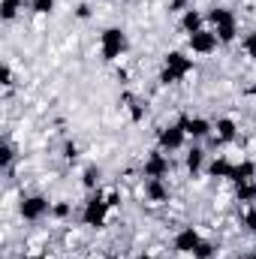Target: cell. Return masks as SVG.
Instances as JSON below:
<instances>
[{
    "mask_svg": "<svg viewBox=\"0 0 256 259\" xmlns=\"http://www.w3.org/2000/svg\"><path fill=\"white\" fill-rule=\"evenodd\" d=\"M208 21H211V30L217 33L220 42H232V39H235V33H238V18H235V12H229L226 6H214V9L208 12Z\"/></svg>",
    "mask_w": 256,
    "mask_h": 259,
    "instance_id": "obj_1",
    "label": "cell"
},
{
    "mask_svg": "<svg viewBox=\"0 0 256 259\" xmlns=\"http://www.w3.org/2000/svg\"><path fill=\"white\" fill-rule=\"evenodd\" d=\"M190 72H193V58H187L184 52H169L166 64H163V72H160V81L163 84H178Z\"/></svg>",
    "mask_w": 256,
    "mask_h": 259,
    "instance_id": "obj_2",
    "label": "cell"
},
{
    "mask_svg": "<svg viewBox=\"0 0 256 259\" xmlns=\"http://www.w3.org/2000/svg\"><path fill=\"white\" fill-rule=\"evenodd\" d=\"M127 52V33L121 30V27H106L103 33H100V55H103V61H118L121 55Z\"/></svg>",
    "mask_w": 256,
    "mask_h": 259,
    "instance_id": "obj_3",
    "label": "cell"
},
{
    "mask_svg": "<svg viewBox=\"0 0 256 259\" xmlns=\"http://www.w3.org/2000/svg\"><path fill=\"white\" fill-rule=\"evenodd\" d=\"M106 217H109V205H106V199H103L100 187H97V193L91 196L84 202V208H81V223L91 226V229H103L106 226Z\"/></svg>",
    "mask_w": 256,
    "mask_h": 259,
    "instance_id": "obj_4",
    "label": "cell"
},
{
    "mask_svg": "<svg viewBox=\"0 0 256 259\" xmlns=\"http://www.w3.org/2000/svg\"><path fill=\"white\" fill-rule=\"evenodd\" d=\"M18 214H21L24 220L36 223V220H42L46 214H52V202H49L46 196H24L21 205H18Z\"/></svg>",
    "mask_w": 256,
    "mask_h": 259,
    "instance_id": "obj_5",
    "label": "cell"
},
{
    "mask_svg": "<svg viewBox=\"0 0 256 259\" xmlns=\"http://www.w3.org/2000/svg\"><path fill=\"white\" fill-rule=\"evenodd\" d=\"M187 46H190V52H196V55H211V52H217L220 39H217V33H214V30L202 27V30H196V33L187 36Z\"/></svg>",
    "mask_w": 256,
    "mask_h": 259,
    "instance_id": "obj_6",
    "label": "cell"
},
{
    "mask_svg": "<svg viewBox=\"0 0 256 259\" xmlns=\"http://www.w3.org/2000/svg\"><path fill=\"white\" fill-rule=\"evenodd\" d=\"M184 139H187V133L181 130V124L163 127L160 133H157V145H160V151H166V154H172V151L184 148Z\"/></svg>",
    "mask_w": 256,
    "mask_h": 259,
    "instance_id": "obj_7",
    "label": "cell"
},
{
    "mask_svg": "<svg viewBox=\"0 0 256 259\" xmlns=\"http://www.w3.org/2000/svg\"><path fill=\"white\" fill-rule=\"evenodd\" d=\"M169 169H172V160L166 157V151H154L142 166L145 178H163V175H169Z\"/></svg>",
    "mask_w": 256,
    "mask_h": 259,
    "instance_id": "obj_8",
    "label": "cell"
},
{
    "mask_svg": "<svg viewBox=\"0 0 256 259\" xmlns=\"http://www.w3.org/2000/svg\"><path fill=\"white\" fill-rule=\"evenodd\" d=\"M178 124H181V130H184L190 139H205V136H211V130H214L211 121H205V118H187V115H181Z\"/></svg>",
    "mask_w": 256,
    "mask_h": 259,
    "instance_id": "obj_9",
    "label": "cell"
},
{
    "mask_svg": "<svg viewBox=\"0 0 256 259\" xmlns=\"http://www.w3.org/2000/svg\"><path fill=\"white\" fill-rule=\"evenodd\" d=\"M199 244H202V235H199L193 226H184V229L175 235V250H178V253H193Z\"/></svg>",
    "mask_w": 256,
    "mask_h": 259,
    "instance_id": "obj_10",
    "label": "cell"
},
{
    "mask_svg": "<svg viewBox=\"0 0 256 259\" xmlns=\"http://www.w3.org/2000/svg\"><path fill=\"white\" fill-rule=\"evenodd\" d=\"M235 136H238V127H235L232 118H217V121H214V142L226 145V142H232Z\"/></svg>",
    "mask_w": 256,
    "mask_h": 259,
    "instance_id": "obj_11",
    "label": "cell"
},
{
    "mask_svg": "<svg viewBox=\"0 0 256 259\" xmlns=\"http://www.w3.org/2000/svg\"><path fill=\"white\" fill-rule=\"evenodd\" d=\"M145 196H148L151 202L163 205V202H169V187L163 184V178H148V181H145Z\"/></svg>",
    "mask_w": 256,
    "mask_h": 259,
    "instance_id": "obj_12",
    "label": "cell"
},
{
    "mask_svg": "<svg viewBox=\"0 0 256 259\" xmlns=\"http://www.w3.org/2000/svg\"><path fill=\"white\" fill-rule=\"evenodd\" d=\"M205 18H208V15H202L199 9H193V6H190V9L181 15V30L190 36V33H196V30H202V27H205Z\"/></svg>",
    "mask_w": 256,
    "mask_h": 259,
    "instance_id": "obj_13",
    "label": "cell"
},
{
    "mask_svg": "<svg viewBox=\"0 0 256 259\" xmlns=\"http://www.w3.org/2000/svg\"><path fill=\"white\" fill-rule=\"evenodd\" d=\"M253 178H256V163L253 160H241V163H235V169H232V184L253 181Z\"/></svg>",
    "mask_w": 256,
    "mask_h": 259,
    "instance_id": "obj_14",
    "label": "cell"
},
{
    "mask_svg": "<svg viewBox=\"0 0 256 259\" xmlns=\"http://www.w3.org/2000/svg\"><path fill=\"white\" fill-rule=\"evenodd\" d=\"M232 169H235V163H229L226 157H217V160H211L208 175H211V178H229V181H232Z\"/></svg>",
    "mask_w": 256,
    "mask_h": 259,
    "instance_id": "obj_15",
    "label": "cell"
},
{
    "mask_svg": "<svg viewBox=\"0 0 256 259\" xmlns=\"http://www.w3.org/2000/svg\"><path fill=\"white\" fill-rule=\"evenodd\" d=\"M235 199H238L241 205H253L256 202V178L253 181H241V184H235Z\"/></svg>",
    "mask_w": 256,
    "mask_h": 259,
    "instance_id": "obj_16",
    "label": "cell"
},
{
    "mask_svg": "<svg viewBox=\"0 0 256 259\" xmlns=\"http://www.w3.org/2000/svg\"><path fill=\"white\" fill-rule=\"evenodd\" d=\"M21 9H24V0H3L0 3V18L3 21H15Z\"/></svg>",
    "mask_w": 256,
    "mask_h": 259,
    "instance_id": "obj_17",
    "label": "cell"
},
{
    "mask_svg": "<svg viewBox=\"0 0 256 259\" xmlns=\"http://www.w3.org/2000/svg\"><path fill=\"white\" fill-rule=\"evenodd\" d=\"M184 163H187V169H190L193 175H199V169H202V163H205V151H202V148H190L187 157H184Z\"/></svg>",
    "mask_w": 256,
    "mask_h": 259,
    "instance_id": "obj_18",
    "label": "cell"
},
{
    "mask_svg": "<svg viewBox=\"0 0 256 259\" xmlns=\"http://www.w3.org/2000/svg\"><path fill=\"white\" fill-rule=\"evenodd\" d=\"M241 226H244L247 232H256V205H244V211H241Z\"/></svg>",
    "mask_w": 256,
    "mask_h": 259,
    "instance_id": "obj_19",
    "label": "cell"
},
{
    "mask_svg": "<svg viewBox=\"0 0 256 259\" xmlns=\"http://www.w3.org/2000/svg\"><path fill=\"white\" fill-rule=\"evenodd\" d=\"M81 184H84L88 190L100 187V169H97V166H88V169H84V175H81Z\"/></svg>",
    "mask_w": 256,
    "mask_h": 259,
    "instance_id": "obj_20",
    "label": "cell"
},
{
    "mask_svg": "<svg viewBox=\"0 0 256 259\" xmlns=\"http://www.w3.org/2000/svg\"><path fill=\"white\" fill-rule=\"evenodd\" d=\"M30 12L33 15H52L55 12V0H30Z\"/></svg>",
    "mask_w": 256,
    "mask_h": 259,
    "instance_id": "obj_21",
    "label": "cell"
},
{
    "mask_svg": "<svg viewBox=\"0 0 256 259\" xmlns=\"http://www.w3.org/2000/svg\"><path fill=\"white\" fill-rule=\"evenodd\" d=\"M124 103H127L130 118H133V121H142V118H145V106H142L136 97H124Z\"/></svg>",
    "mask_w": 256,
    "mask_h": 259,
    "instance_id": "obj_22",
    "label": "cell"
},
{
    "mask_svg": "<svg viewBox=\"0 0 256 259\" xmlns=\"http://www.w3.org/2000/svg\"><path fill=\"white\" fill-rule=\"evenodd\" d=\"M12 157H15L12 145H9V142H3V145H0V166H3V169H9V166H12Z\"/></svg>",
    "mask_w": 256,
    "mask_h": 259,
    "instance_id": "obj_23",
    "label": "cell"
},
{
    "mask_svg": "<svg viewBox=\"0 0 256 259\" xmlns=\"http://www.w3.org/2000/svg\"><path fill=\"white\" fill-rule=\"evenodd\" d=\"M190 256L193 259H211V256H214V244H211V241H202V244L193 250Z\"/></svg>",
    "mask_w": 256,
    "mask_h": 259,
    "instance_id": "obj_24",
    "label": "cell"
},
{
    "mask_svg": "<svg viewBox=\"0 0 256 259\" xmlns=\"http://www.w3.org/2000/svg\"><path fill=\"white\" fill-rule=\"evenodd\" d=\"M0 84H3L6 91H9V88L15 84V75H12V66H9V64H3V66H0Z\"/></svg>",
    "mask_w": 256,
    "mask_h": 259,
    "instance_id": "obj_25",
    "label": "cell"
},
{
    "mask_svg": "<svg viewBox=\"0 0 256 259\" xmlns=\"http://www.w3.org/2000/svg\"><path fill=\"white\" fill-rule=\"evenodd\" d=\"M241 49L247 52V58H253V61H256V30H253V33H247V36H244Z\"/></svg>",
    "mask_w": 256,
    "mask_h": 259,
    "instance_id": "obj_26",
    "label": "cell"
},
{
    "mask_svg": "<svg viewBox=\"0 0 256 259\" xmlns=\"http://www.w3.org/2000/svg\"><path fill=\"white\" fill-rule=\"evenodd\" d=\"M64 157L69 160V163H75V160H78V145H75V142H66V145H64Z\"/></svg>",
    "mask_w": 256,
    "mask_h": 259,
    "instance_id": "obj_27",
    "label": "cell"
},
{
    "mask_svg": "<svg viewBox=\"0 0 256 259\" xmlns=\"http://www.w3.org/2000/svg\"><path fill=\"white\" fill-rule=\"evenodd\" d=\"M190 0H169V12H187Z\"/></svg>",
    "mask_w": 256,
    "mask_h": 259,
    "instance_id": "obj_28",
    "label": "cell"
},
{
    "mask_svg": "<svg viewBox=\"0 0 256 259\" xmlns=\"http://www.w3.org/2000/svg\"><path fill=\"white\" fill-rule=\"evenodd\" d=\"M52 214H55V217H69V205H66V202H55V205H52Z\"/></svg>",
    "mask_w": 256,
    "mask_h": 259,
    "instance_id": "obj_29",
    "label": "cell"
},
{
    "mask_svg": "<svg viewBox=\"0 0 256 259\" xmlns=\"http://www.w3.org/2000/svg\"><path fill=\"white\" fill-rule=\"evenodd\" d=\"M75 15H78L81 21H84V18H91V6H88V3H81V6L75 9Z\"/></svg>",
    "mask_w": 256,
    "mask_h": 259,
    "instance_id": "obj_30",
    "label": "cell"
},
{
    "mask_svg": "<svg viewBox=\"0 0 256 259\" xmlns=\"http://www.w3.org/2000/svg\"><path fill=\"white\" fill-rule=\"evenodd\" d=\"M21 259H46V256H21Z\"/></svg>",
    "mask_w": 256,
    "mask_h": 259,
    "instance_id": "obj_31",
    "label": "cell"
},
{
    "mask_svg": "<svg viewBox=\"0 0 256 259\" xmlns=\"http://www.w3.org/2000/svg\"><path fill=\"white\" fill-rule=\"evenodd\" d=\"M106 259H121V256H106Z\"/></svg>",
    "mask_w": 256,
    "mask_h": 259,
    "instance_id": "obj_32",
    "label": "cell"
},
{
    "mask_svg": "<svg viewBox=\"0 0 256 259\" xmlns=\"http://www.w3.org/2000/svg\"><path fill=\"white\" fill-rule=\"evenodd\" d=\"M142 259H154V256H142Z\"/></svg>",
    "mask_w": 256,
    "mask_h": 259,
    "instance_id": "obj_33",
    "label": "cell"
},
{
    "mask_svg": "<svg viewBox=\"0 0 256 259\" xmlns=\"http://www.w3.org/2000/svg\"><path fill=\"white\" fill-rule=\"evenodd\" d=\"M253 259H256V253H253Z\"/></svg>",
    "mask_w": 256,
    "mask_h": 259,
    "instance_id": "obj_34",
    "label": "cell"
},
{
    "mask_svg": "<svg viewBox=\"0 0 256 259\" xmlns=\"http://www.w3.org/2000/svg\"><path fill=\"white\" fill-rule=\"evenodd\" d=\"M250 259H253V256H250Z\"/></svg>",
    "mask_w": 256,
    "mask_h": 259,
    "instance_id": "obj_35",
    "label": "cell"
}]
</instances>
